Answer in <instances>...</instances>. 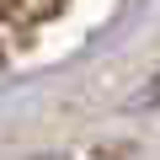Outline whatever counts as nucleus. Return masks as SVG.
<instances>
[{
	"mask_svg": "<svg viewBox=\"0 0 160 160\" xmlns=\"http://www.w3.org/2000/svg\"><path fill=\"white\" fill-rule=\"evenodd\" d=\"M64 6V0H0V16L6 22H43Z\"/></svg>",
	"mask_w": 160,
	"mask_h": 160,
	"instance_id": "nucleus-1",
	"label": "nucleus"
},
{
	"mask_svg": "<svg viewBox=\"0 0 160 160\" xmlns=\"http://www.w3.org/2000/svg\"><path fill=\"white\" fill-rule=\"evenodd\" d=\"M155 102H160V80H155V86H149V91L139 96V107H155Z\"/></svg>",
	"mask_w": 160,
	"mask_h": 160,
	"instance_id": "nucleus-2",
	"label": "nucleus"
}]
</instances>
